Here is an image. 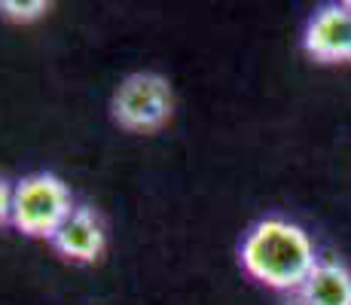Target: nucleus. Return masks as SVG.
Returning a JSON list of instances; mask_svg holds the SVG:
<instances>
[{
	"mask_svg": "<svg viewBox=\"0 0 351 305\" xmlns=\"http://www.w3.org/2000/svg\"><path fill=\"white\" fill-rule=\"evenodd\" d=\"M73 202L71 189L62 183V178L49 171L28 174L16 183L12 195V226L31 239H52L58 226L71 217Z\"/></svg>",
	"mask_w": 351,
	"mask_h": 305,
	"instance_id": "nucleus-2",
	"label": "nucleus"
},
{
	"mask_svg": "<svg viewBox=\"0 0 351 305\" xmlns=\"http://www.w3.org/2000/svg\"><path fill=\"white\" fill-rule=\"evenodd\" d=\"M290 305H351V272L336 260H321Z\"/></svg>",
	"mask_w": 351,
	"mask_h": 305,
	"instance_id": "nucleus-6",
	"label": "nucleus"
},
{
	"mask_svg": "<svg viewBox=\"0 0 351 305\" xmlns=\"http://www.w3.org/2000/svg\"><path fill=\"white\" fill-rule=\"evenodd\" d=\"M346 6H348V10H351V0H346Z\"/></svg>",
	"mask_w": 351,
	"mask_h": 305,
	"instance_id": "nucleus-9",
	"label": "nucleus"
},
{
	"mask_svg": "<svg viewBox=\"0 0 351 305\" xmlns=\"http://www.w3.org/2000/svg\"><path fill=\"white\" fill-rule=\"evenodd\" d=\"M56 254L73 263H95L104 254V223L92 208H73L71 217L49 239Z\"/></svg>",
	"mask_w": 351,
	"mask_h": 305,
	"instance_id": "nucleus-5",
	"label": "nucleus"
},
{
	"mask_svg": "<svg viewBox=\"0 0 351 305\" xmlns=\"http://www.w3.org/2000/svg\"><path fill=\"white\" fill-rule=\"evenodd\" d=\"M239 256L241 269L254 281L290 296L306 284V278L321 263L308 235L296 223L281 220V217H269V220L256 223L241 241Z\"/></svg>",
	"mask_w": 351,
	"mask_h": 305,
	"instance_id": "nucleus-1",
	"label": "nucleus"
},
{
	"mask_svg": "<svg viewBox=\"0 0 351 305\" xmlns=\"http://www.w3.org/2000/svg\"><path fill=\"white\" fill-rule=\"evenodd\" d=\"M302 49L315 61L342 64L351 61V10L346 3H327L308 19Z\"/></svg>",
	"mask_w": 351,
	"mask_h": 305,
	"instance_id": "nucleus-4",
	"label": "nucleus"
},
{
	"mask_svg": "<svg viewBox=\"0 0 351 305\" xmlns=\"http://www.w3.org/2000/svg\"><path fill=\"white\" fill-rule=\"evenodd\" d=\"M46 12H49V3H43V0H0V16L6 19V22H37V19H43Z\"/></svg>",
	"mask_w": 351,
	"mask_h": 305,
	"instance_id": "nucleus-7",
	"label": "nucleus"
},
{
	"mask_svg": "<svg viewBox=\"0 0 351 305\" xmlns=\"http://www.w3.org/2000/svg\"><path fill=\"white\" fill-rule=\"evenodd\" d=\"M12 195H16V186L0 178V226L12 223Z\"/></svg>",
	"mask_w": 351,
	"mask_h": 305,
	"instance_id": "nucleus-8",
	"label": "nucleus"
},
{
	"mask_svg": "<svg viewBox=\"0 0 351 305\" xmlns=\"http://www.w3.org/2000/svg\"><path fill=\"white\" fill-rule=\"evenodd\" d=\"M174 110L171 86L159 73H132L119 83L110 101V117L125 132H153Z\"/></svg>",
	"mask_w": 351,
	"mask_h": 305,
	"instance_id": "nucleus-3",
	"label": "nucleus"
}]
</instances>
